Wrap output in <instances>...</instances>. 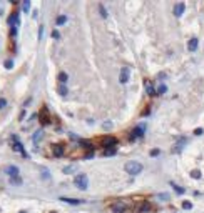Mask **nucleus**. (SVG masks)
<instances>
[{
	"mask_svg": "<svg viewBox=\"0 0 204 213\" xmlns=\"http://www.w3.org/2000/svg\"><path fill=\"white\" fill-rule=\"evenodd\" d=\"M52 153L55 155V157H62V155H64V146L59 145V143H57V145H52Z\"/></svg>",
	"mask_w": 204,
	"mask_h": 213,
	"instance_id": "nucleus-10",
	"label": "nucleus"
},
{
	"mask_svg": "<svg viewBox=\"0 0 204 213\" xmlns=\"http://www.w3.org/2000/svg\"><path fill=\"white\" fill-rule=\"evenodd\" d=\"M183 208L184 210H191L192 208V203H191V201H183Z\"/></svg>",
	"mask_w": 204,
	"mask_h": 213,
	"instance_id": "nucleus-27",
	"label": "nucleus"
},
{
	"mask_svg": "<svg viewBox=\"0 0 204 213\" xmlns=\"http://www.w3.org/2000/svg\"><path fill=\"white\" fill-rule=\"evenodd\" d=\"M50 213H57V212H50Z\"/></svg>",
	"mask_w": 204,
	"mask_h": 213,
	"instance_id": "nucleus-38",
	"label": "nucleus"
},
{
	"mask_svg": "<svg viewBox=\"0 0 204 213\" xmlns=\"http://www.w3.org/2000/svg\"><path fill=\"white\" fill-rule=\"evenodd\" d=\"M29 10H30V2H24V12H29Z\"/></svg>",
	"mask_w": 204,
	"mask_h": 213,
	"instance_id": "nucleus-29",
	"label": "nucleus"
},
{
	"mask_svg": "<svg viewBox=\"0 0 204 213\" xmlns=\"http://www.w3.org/2000/svg\"><path fill=\"white\" fill-rule=\"evenodd\" d=\"M42 173H44V178H50V175H49V171H47L45 168L42 170Z\"/></svg>",
	"mask_w": 204,
	"mask_h": 213,
	"instance_id": "nucleus-34",
	"label": "nucleus"
},
{
	"mask_svg": "<svg viewBox=\"0 0 204 213\" xmlns=\"http://www.w3.org/2000/svg\"><path fill=\"white\" fill-rule=\"evenodd\" d=\"M60 200L65 201V203H70V205H79V203H81V200H74V198H65V196H62Z\"/></svg>",
	"mask_w": 204,
	"mask_h": 213,
	"instance_id": "nucleus-17",
	"label": "nucleus"
},
{
	"mask_svg": "<svg viewBox=\"0 0 204 213\" xmlns=\"http://www.w3.org/2000/svg\"><path fill=\"white\" fill-rule=\"evenodd\" d=\"M119 82H120V83H127V82H129V68L127 67H122L120 75H119Z\"/></svg>",
	"mask_w": 204,
	"mask_h": 213,
	"instance_id": "nucleus-7",
	"label": "nucleus"
},
{
	"mask_svg": "<svg viewBox=\"0 0 204 213\" xmlns=\"http://www.w3.org/2000/svg\"><path fill=\"white\" fill-rule=\"evenodd\" d=\"M65 22H67V17H65V15H59V17H57V25H64Z\"/></svg>",
	"mask_w": 204,
	"mask_h": 213,
	"instance_id": "nucleus-20",
	"label": "nucleus"
},
{
	"mask_svg": "<svg viewBox=\"0 0 204 213\" xmlns=\"http://www.w3.org/2000/svg\"><path fill=\"white\" fill-rule=\"evenodd\" d=\"M99 12H101V17H102V18L107 17V12H106V9H104V5H102V4L99 5Z\"/></svg>",
	"mask_w": 204,
	"mask_h": 213,
	"instance_id": "nucleus-22",
	"label": "nucleus"
},
{
	"mask_svg": "<svg viewBox=\"0 0 204 213\" xmlns=\"http://www.w3.org/2000/svg\"><path fill=\"white\" fill-rule=\"evenodd\" d=\"M40 123H42V125L50 123V117H49V110H47V107H42V110H40Z\"/></svg>",
	"mask_w": 204,
	"mask_h": 213,
	"instance_id": "nucleus-4",
	"label": "nucleus"
},
{
	"mask_svg": "<svg viewBox=\"0 0 204 213\" xmlns=\"http://www.w3.org/2000/svg\"><path fill=\"white\" fill-rule=\"evenodd\" d=\"M171 187L174 188V192H176V193H179V195H183V193L186 192V190H184V188H181V187H179V185H176L174 182H171Z\"/></svg>",
	"mask_w": 204,
	"mask_h": 213,
	"instance_id": "nucleus-16",
	"label": "nucleus"
},
{
	"mask_svg": "<svg viewBox=\"0 0 204 213\" xmlns=\"http://www.w3.org/2000/svg\"><path fill=\"white\" fill-rule=\"evenodd\" d=\"M159 198H161L162 201H166V200H169V195H167V193H161V195H159Z\"/></svg>",
	"mask_w": 204,
	"mask_h": 213,
	"instance_id": "nucleus-30",
	"label": "nucleus"
},
{
	"mask_svg": "<svg viewBox=\"0 0 204 213\" xmlns=\"http://www.w3.org/2000/svg\"><path fill=\"white\" fill-rule=\"evenodd\" d=\"M117 145V140L114 137H104L102 138V146H107V148H111V146H115Z\"/></svg>",
	"mask_w": 204,
	"mask_h": 213,
	"instance_id": "nucleus-5",
	"label": "nucleus"
},
{
	"mask_svg": "<svg viewBox=\"0 0 204 213\" xmlns=\"http://www.w3.org/2000/svg\"><path fill=\"white\" fill-rule=\"evenodd\" d=\"M157 155H159V150H157V148L151 150V157H157Z\"/></svg>",
	"mask_w": 204,
	"mask_h": 213,
	"instance_id": "nucleus-32",
	"label": "nucleus"
},
{
	"mask_svg": "<svg viewBox=\"0 0 204 213\" xmlns=\"http://www.w3.org/2000/svg\"><path fill=\"white\" fill-rule=\"evenodd\" d=\"M74 183H75V187L79 188V190H87V187H89V178H87L85 173H79V175H75V178H74Z\"/></svg>",
	"mask_w": 204,
	"mask_h": 213,
	"instance_id": "nucleus-2",
	"label": "nucleus"
},
{
	"mask_svg": "<svg viewBox=\"0 0 204 213\" xmlns=\"http://www.w3.org/2000/svg\"><path fill=\"white\" fill-rule=\"evenodd\" d=\"M201 176H203V175H201V171H199V170H192V171H191V178H196V180H199Z\"/></svg>",
	"mask_w": 204,
	"mask_h": 213,
	"instance_id": "nucleus-21",
	"label": "nucleus"
},
{
	"mask_svg": "<svg viewBox=\"0 0 204 213\" xmlns=\"http://www.w3.org/2000/svg\"><path fill=\"white\" fill-rule=\"evenodd\" d=\"M166 90H167L166 85H161V87L157 88V95H164V93H166Z\"/></svg>",
	"mask_w": 204,
	"mask_h": 213,
	"instance_id": "nucleus-25",
	"label": "nucleus"
},
{
	"mask_svg": "<svg viewBox=\"0 0 204 213\" xmlns=\"http://www.w3.org/2000/svg\"><path fill=\"white\" fill-rule=\"evenodd\" d=\"M144 135V127L140 125V127H136V128L132 130V133H131V140H136V138H139V137H142Z\"/></svg>",
	"mask_w": 204,
	"mask_h": 213,
	"instance_id": "nucleus-6",
	"label": "nucleus"
},
{
	"mask_svg": "<svg viewBox=\"0 0 204 213\" xmlns=\"http://www.w3.org/2000/svg\"><path fill=\"white\" fill-rule=\"evenodd\" d=\"M102 127H104V128H106V130L112 128V122H104V123H102Z\"/></svg>",
	"mask_w": 204,
	"mask_h": 213,
	"instance_id": "nucleus-28",
	"label": "nucleus"
},
{
	"mask_svg": "<svg viewBox=\"0 0 204 213\" xmlns=\"http://www.w3.org/2000/svg\"><path fill=\"white\" fill-rule=\"evenodd\" d=\"M184 143H186V140H181V143H177V145H176V148H174V152L176 153H177V152H181V148H183V145Z\"/></svg>",
	"mask_w": 204,
	"mask_h": 213,
	"instance_id": "nucleus-26",
	"label": "nucleus"
},
{
	"mask_svg": "<svg viewBox=\"0 0 204 213\" xmlns=\"http://www.w3.org/2000/svg\"><path fill=\"white\" fill-rule=\"evenodd\" d=\"M42 138H44V132H42V130H38V132H35V133H34V143H35V145H38Z\"/></svg>",
	"mask_w": 204,
	"mask_h": 213,
	"instance_id": "nucleus-13",
	"label": "nucleus"
},
{
	"mask_svg": "<svg viewBox=\"0 0 204 213\" xmlns=\"http://www.w3.org/2000/svg\"><path fill=\"white\" fill-rule=\"evenodd\" d=\"M59 82H60V85H64L67 82V73L65 72H60L59 73Z\"/></svg>",
	"mask_w": 204,
	"mask_h": 213,
	"instance_id": "nucleus-18",
	"label": "nucleus"
},
{
	"mask_svg": "<svg viewBox=\"0 0 204 213\" xmlns=\"http://www.w3.org/2000/svg\"><path fill=\"white\" fill-rule=\"evenodd\" d=\"M52 37H54V38H59V37H60V34L57 32V30H54V32H52Z\"/></svg>",
	"mask_w": 204,
	"mask_h": 213,
	"instance_id": "nucleus-35",
	"label": "nucleus"
},
{
	"mask_svg": "<svg viewBox=\"0 0 204 213\" xmlns=\"http://www.w3.org/2000/svg\"><path fill=\"white\" fill-rule=\"evenodd\" d=\"M124 168H126V171H127L129 175H139L140 171H142V163H139V162H127Z\"/></svg>",
	"mask_w": 204,
	"mask_h": 213,
	"instance_id": "nucleus-1",
	"label": "nucleus"
},
{
	"mask_svg": "<svg viewBox=\"0 0 204 213\" xmlns=\"http://www.w3.org/2000/svg\"><path fill=\"white\" fill-rule=\"evenodd\" d=\"M104 153V157H112V155L117 153V146H111V148H106V150L102 152Z\"/></svg>",
	"mask_w": 204,
	"mask_h": 213,
	"instance_id": "nucleus-12",
	"label": "nucleus"
},
{
	"mask_svg": "<svg viewBox=\"0 0 204 213\" xmlns=\"http://www.w3.org/2000/svg\"><path fill=\"white\" fill-rule=\"evenodd\" d=\"M5 103H7V100H5V98H0V108H4Z\"/></svg>",
	"mask_w": 204,
	"mask_h": 213,
	"instance_id": "nucleus-33",
	"label": "nucleus"
},
{
	"mask_svg": "<svg viewBox=\"0 0 204 213\" xmlns=\"http://www.w3.org/2000/svg\"><path fill=\"white\" fill-rule=\"evenodd\" d=\"M203 133H204V132H203V128H196V130H194V135H197V137H201Z\"/></svg>",
	"mask_w": 204,
	"mask_h": 213,
	"instance_id": "nucleus-31",
	"label": "nucleus"
},
{
	"mask_svg": "<svg viewBox=\"0 0 204 213\" xmlns=\"http://www.w3.org/2000/svg\"><path fill=\"white\" fill-rule=\"evenodd\" d=\"M5 67H7V68H12V60H7V62H5Z\"/></svg>",
	"mask_w": 204,
	"mask_h": 213,
	"instance_id": "nucleus-36",
	"label": "nucleus"
},
{
	"mask_svg": "<svg viewBox=\"0 0 204 213\" xmlns=\"http://www.w3.org/2000/svg\"><path fill=\"white\" fill-rule=\"evenodd\" d=\"M12 140H15V145H13V150H17V152H20V153L22 155H24V157H25V152H24V148H22V145H20V143H18L17 142V138H12Z\"/></svg>",
	"mask_w": 204,
	"mask_h": 213,
	"instance_id": "nucleus-15",
	"label": "nucleus"
},
{
	"mask_svg": "<svg viewBox=\"0 0 204 213\" xmlns=\"http://www.w3.org/2000/svg\"><path fill=\"white\" fill-rule=\"evenodd\" d=\"M126 210H127V205L124 203L122 200H117L114 205H112V212L114 213H124Z\"/></svg>",
	"mask_w": 204,
	"mask_h": 213,
	"instance_id": "nucleus-3",
	"label": "nucleus"
},
{
	"mask_svg": "<svg viewBox=\"0 0 204 213\" xmlns=\"http://www.w3.org/2000/svg\"><path fill=\"white\" fill-rule=\"evenodd\" d=\"M18 213H27V212H25V210H22V212H18Z\"/></svg>",
	"mask_w": 204,
	"mask_h": 213,
	"instance_id": "nucleus-37",
	"label": "nucleus"
},
{
	"mask_svg": "<svg viewBox=\"0 0 204 213\" xmlns=\"http://www.w3.org/2000/svg\"><path fill=\"white\" fill-rule=\"evenodd\" d=\"M59 93H60L62 97L67 95V88H65V85H60V87H59Z\"/></svg>",
	"mask_w": 204,
	"mask_h": 213,
	"instance_id": "nucleus-24",
	"label": "nucleus"
},
{
	"mask_svg": "<svg viewBox=\"0 0 204 213\" xmlns=\"http://www.w3.org/2000/svg\"><path fill=\"white\" fill-rule=\"evenodd\" d=\"M77 170V165H69V167L64 168V173H72V171Z\"/></svg>",
	"mask_w": 204,
	"mask_h": 213,
	"instance_id": "nucleus-19",
	"label": "nucleus"
},
{
	"mask_svg": "<svg viewBox=\"0 0 204 213\" xmlns=\"http://www.w3.org/2000/svg\"><path fill=\"white\" fill-rule=\"evenodd\" d=\"M146 90H147V93H149V95H151V97H152V95H157V92L154 90L152 83H151L149 80H147V82H146Z\"/></svg>",
	"mask_w": 204,
	"mask_h": 213,
	"instance_id": "nucleus-14",
	"label": "nucleus"
},
{
	"mask_svg": "<svg viewBox=\"0 0 204 213\" xmlns=\"http://www.w3.org/2000/svg\"><path fill=\"white\" fill-rule=\"evenodd\" d=\"M184 10H186V5H184V2H179V4L174 5V15L176 17H181L184 13Z\"/></svg>",
	"mask_w": 204,
	"mask_h": 213,
	"instance_id": "nucleus-8",
	"label": "nucleus"
},
{
	"mask_svg": "<svg viewBox=\"0 0 204 213\" xmlns=\"http://www.w3.org/2000/svg\"><path fill=\"white\" fill-rule=\"evenodd\" d=\"M197 45H199V42H197V38H191V40L187 42V50H189V52H196Z\"/></svg>",
	"mask_w": 204,
	"mask_h": 213,
	"instance_id": "nucleus-11",
	"label": "nucleus"
},
{
	"mask_svg": "<svg viewBox=\"0 0 204 213\" xmlns=\"http://www.w3.org/2000/svg\"><path fill=\"white\" fill-rule=\"evenodd\" d=\"M10 183H12V185H20L22 183L20 176H13V178H10Z\"/></svg>",
	"mask_w": 204,
	"mask_h": 213,
	"instance_id": "nucleus-23",
	"label": "nucleus"
},
{
	"mask_svg": "<svg viewBox=\"0 0 204 213\" xmlns=\"http://www.w3.org/2000/svg\"><path fill=\"white\" fill-rule=\"evenodd\" d=\"M5 173H7L10 178H13V176H18V168L13 167V165H9V167H5Z\"/></svg>",
	"mask_w": 204,
	"mask_h": 213,
	"instance_id": "nucleus-9",
	"label": "nucleus"
}]
</instances>
